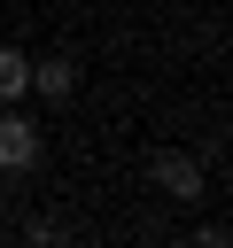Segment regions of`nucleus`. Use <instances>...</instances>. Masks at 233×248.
<instances>
[{"instance_id": "f257e3e1", "label": "nucleus", "mask_w": 233, "mask_h": 248, "mask_svg": "<svg viewBox=\"0 0 233 248\" xmlns=\"http://www.w3.org/2000/svg\"><path fill=\"white\" fill-rule=\"evenodd\" d=\"M31 163H39V124L8 108V116H0V178H23Z\"/></svg>"}, {"instance_id": "f03ea898", "label": "nucleus", "mask_w": 233, "mask_h": 248, "mask_svg": "<svg viewBox=\"0 0 233 248\" xmlns=\"http://www.w3.org/2000/svg\"><path fill=\"white\" fill-rule=\"evenodd\" d=\"M155 186H163V194H179V202H194V194H202V163H194V155H179V147H163V155H155Z\"/></svg>"}, {"instance_id": "7ed1b4c3", "label": "nucleus", "mask_w": 233, "mask_h": 248, "mask_svg": "<svg viewBox=\"0 0 233 248\" xmlns=\"http://www.w3.org/2000/svg\"><path fill=\"white\" fill-rule=\"evenodd\" d=\"M31 93H39V101H70V93H78V62H70V54L31 62Z\"/></svg>"}, {"instance_id": "20e7f679", "label": "nucleus", "mask_w": 233, "mask_h": 248, "mask_svg": "<svg viewBox=\"0 0 233 248\" xmlns=\"http://www.w3.org/2000/svg\"><path fill=\"white\" fill-rule=\"evenodd\" d=\"M23 93H31V54L0 46V101H23Z\"/></svg>"}]
</instances>
